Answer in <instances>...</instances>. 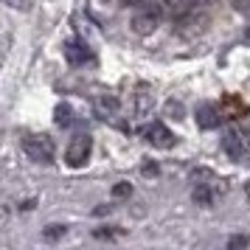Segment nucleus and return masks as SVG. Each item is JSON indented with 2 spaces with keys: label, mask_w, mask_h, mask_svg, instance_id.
Listing matches in <instances>:
<instances>
[{
  "label": "nucleus",
  "mask_w": 250,
  "mask_h": 250,
  "mask_svg": "<svg viewBox=\"0 0 250 250\" xmlns=\"http://www.w3.org/2000/svg\"><path fill=\"white\" fill-rule=\"evenodd\" d=\"M23 152L28 155V160L34 163H51L57 155V146L48 135H25L23 138Z\"/></svg>",
  "instance_id": "nucleus-1"
},
{
  "label": "nucleus",
  "mask_w": 250,
  "mask_h": 250,
  "mask_svg": "<svg viewBox=\"0 0 250 250\" xmlns=\"http://www.w3.org/2000/svg\"><path fill=\"white\" fill-rule=\"evenodd\" d=\"M90 152H93V138L79 132V135L70 138L68 149H65V163H68L70 169H82L90 160Z\"/></svg>",
  "instance_id": "nucleus-2"
},
{
  "label": "nucleus",
  "mask_w": 250,
  "mask_h": 250,
  "mask_svg": "<svg viewBox=\"0 0 250 250\" xmlns=\"http://www.w3.org/2000/svg\"><path fill=\"white\" fill-rule=\"evenodd\" d=\"M160 23V9L158 6H144V9H138L135 17H132V31L141 37L152 34Z\"/></svg>",
  "instance_id": "nucleus-3"
},
{
  "label": "nucleus",
  "mask_w": 250,
  "mask_h": 250,
  "mask_svg": "<svg viewBox=\"0 0 250 250\" xmlns=\"http://www.w3.org/2000/svg\"><path fill=\"white\" fill-rule=\"evenodd\" d=\"M144 135H146V141L152 144V146H158V149H171L174 144H177L174 132H171V129H169L166 124H160V121L149 124L146 129H144Z\"/></svg>",
  "instance_id": "nucleus-4"
},
{
  "label": "nucleus",
  "mask_w": 250,
  "mask_h": 250,
  "mask_svg": "<svg viewBox=\"0 0 250 250\" xmlns=\"http://www.w3.org/2000/svg\"><path fill=\"white\" fill-rule=\"evenodd\" d=\"M222 149H225L233 160H242L248 155V138H242V132H239L236 126H230L225 132V138H222Z\"/></svg>",
  "instance_id": "nucleus-5"
},
{
  "label": "nucleus",
  "mask_w": 250,
  "mask_h": 250,
  "mask_svg": "<svg viewBox=\"0 0 250 250\" xmlns=\"http://www.w3.org/2000/svg\"><path fill=\"white\" fill-rule=\"evenodd\" d=\"M90 48L84 45L82 40H68L65 42V59H68L70 65H84V62H90Z\"/></svg>",
  "instance_id": "nucleus-6"
},
{
  "label": "nucleus",
  "mask_w": 250,
  "mask_h": 250,
  "mask_svg": "<svg viewBox=\"0 0 250 250\" xmlns=\"http://www.w3.org/2000/svg\"><path fill=\"white\" fill-rule=\"evenodd\" d=\"M197 124H200V129H216V126L222 124L219 107H216V104H203V107L197 110Z\"/></svg>",
  "instance_id": "nucleus-7"
},
{
  "label": "nucleus",
  "mask_w": 250,
  "mask_h": 250,
  "mask_svg": "<svg viewBox=\"0 0 250 250\" xmlns=\"http://www.w3.org/2000/svg\"><path fill=\"white\" fill-rule=\"evenodd\" d=\"M96 113L102 115V118L115 115L118 113V99H113V96H102V99H96Z\"/></svg>",
  "instance_id": "nucleus-8"
},
{
  "label": "nucleus",
  "mask_w": 250,
  "mask_h": 250,
  "mask_svg": "<svg viewBox=\"0 0 250 250\" xmlns=\"http://www.w3.org/2000/svg\"><path fill=\"white\" fill-rule=\"evenodd\" d=\"M214 200H216V191H211V186H208V183H203V186H197V188H194V203L214 205Z\"/></svg>",
  "instance_id": "nucleus-9"
},
{
  "label": "nucleus",
  "mask_w": 250,
  "mask_h": 250,
  "mask_svg": "<svg viewBox=\"0 0 250 250\" xmlns=\"http://www.w3.org/2000/svg\"><path fill=\"white\" fill-rule=\"evenodd\" d=\"M70 121H73L70 107H68V104H59V107H57V124H59V126H68Z\"/></svg>",
  "instance_id": "nucleus-10"
},
{
  "label": "nucleus",
  "mask_w": 250,
  "mask_h": 250,
  "mask_svg": "<svg viewBox=\"0 0 250 250\" xmlns=\"http://www.w3.org/2000/svg\"><path fill=\"white\" fill-rule=\"evenodd\" d=\"M42 236L51 239V242H54V239H59V236H65V225H48V230L42 233Z\"/></svg>",
  "instance_id": "nucleus-11"
},
{
  "label": "nucleus",
  "mask_w": 250,
  "mask_h": 250,
  "mask_svg": "<svg viewBox=\"0 0 250 250\" xmlns=\"http://www.w3.org/2000/svg\"><path fill=\"white\" fill-rule=\"evenodd\" d=\"M3 3L12 9H31V0H3Z\"/></svg>",
  "instance_id": "nucleus-12"
},
{
  "label": "nucleus",
  "mask_w": 250,
  "mask_h": 250,
  "mask_svg": "<svg viewBox=\"0 0 250 250\" xmlns=\"http://www.w3.org/2000/svg\"><path fill=\"white\" fill-rule=\"evenodd\" d=\"M129 191H132V186H129V183H121V186H115V188H113L115 197H126Z\"/></svg>",
  "instance_id": "nucleus-13"
},
{
  "label": "nucleus",
  "mask_w": 250,
  "mask_h": 250,
  "mask_svg": "<svg viewBox=\"0 0 250 250\" xmlns=\"http://www.w3.org/2000/svg\"><path fill=\"white\" fill-rule=\"evenodd\" d=\"M250 239L248 236H239V239H233V242H230V248H239V245H248Z\"/></svg>",
  "instance_id": "nucleus-14"
},
{
  "label": "nucleus",
  "mask_w": 250,
  "mask_h": 250,
  "mask_svg": "<svg viewBox=\"0 0 250 250\" xmlns=\"http://www.w3.org/2000/svg\"><path fill=\"white\" fill-rule=\"evenodd\" d=\"M245 40H248V42H250V31H248V34H245Z\"/></svg>",
  "instance_id": "nucleus-15"
}]
</instances>
